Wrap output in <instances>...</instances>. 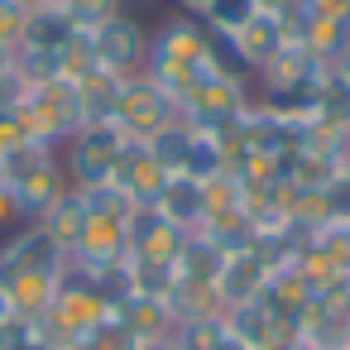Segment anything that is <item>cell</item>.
<instances>
[{
	"mask_svg": "<svg viewBox=\"0 0 350 350\" xmlns=\"http://www.w3.org/2000/svg\"><path fill=\"white\" fill-rule=\"evenodd\" d=\"M211 34L197 15L173 10L149 29V58H144V77L159 82L173 101H183L202 77H211Z\"/></svg>",
	"mask_w": 350,
	"mask_h": 350,
	"instance_id": "cell-1",
	"label": "cell"
},
{
	"mask_svg": "<svg viewBox=\"0 0 350 350\" xmlns=\"http://www.w3.org/2000/svg\"><path fill=\"white\" fill-rule=\"evenodd\" d=\"M15 116L25 120V130L49 144V149H63L82 125H87V101H82V82L72 77H49L39 87H25L15 96Z\"/></svg>",
	"mask_w": 350,
	"mask_h": 350,
	"instance_id": "cell-2",
	"label": "cell"
},
{
	"mask_svg": "<svg viewBox=\"0 0 350 350\" xmlns=\"http://www.w3.org/2000/svg\"><path fill=\"white\" fill-rule=\"evenodd\" d=\"M0 183L10 187L15 206H20V221H39L63 192H68V173H63V159L58 149L49 144H29V149H15L0 159Z\"/></svg>",
	"mask_w": 350,
	"mask_h": 350,
	"instance_id": "cell-3",
	"label": "cell"
},
{
	"mask_svg": "<svg viewBox=\"0 0 350 350\" xmlns=\"http://www.w3.org/2000/svg\"><path fill=\"white\" fill-rule=\"evenodd\" d=\"M125 149H130V139L116 130V120H87V125L58 149L63 173H68V187L82 192V187L111 183L116 168H120V159H125Z\"/></svg>",
	"mask_w": 350,
	"mask_h": 350,
	"instance_id": "cell-4",
	"label": "cell"
},
{
	"mask_svg": "<svg viewBox=\"0 0 350 350\" xmlns=\"http://www.w3.org/2000/svg\"><path fill=\"white\" fill-rule=\"evenodd\" d=\"M111 120H116V130L130 139V144H149L154 135H163L173 120H183L178 116V101L159 87V82H149L144 72H135V77H125L120 82V96H116V106H111Z\"/></svg>",
	"mask_w": 350,
	"mask_h": 350,
	"instance_id": "cell-5",
	"label": "cell"
},
{
	"mask_svg": "<svg viewBox=\"0 0 350 350\" xmlns=\"http://www.w3.org/2000/svg\"><path fill=\"white\" fill-rule=\"evenodd\" d=\"M87 44H92V58L101 72L135 77V72H144V58H149V25L120 5L116 15H106L101 25L87 29Z\"/></svg>",
	"mask_w": 350,
	"mask_h": 350,
	"instance_id": "cell-6",
	"label": "cell"
},
{
	"mask_svg": "<svg viewBox=\"0 0 350 350\" xmlns=\"http://www.w3.org/2000/svg\"><path fill=\"white\" fill-rule=\"evenodd\" d=\"M63 269H68V254L39 221H25L10 235H0V283L20 273H63Z\"/></svg>",
	"mask_w": 350,
	"mask_h": 350,
	"instance_id": "cell-7",
	"label": "cell"
},
{
	"mask_svg": "<svg viewBox=\"0 0 350 350\" xmlns=\"http://www.w3.org/2000/svg\"><path fill=\"white\" fill-rule=\"evenodd\" d=\"M226 331L245 345V350H278L297 336V326L269 302V297H254V302H240V307H226L221 312Z\"/></svg>",
	"mask_w": 350,
	"mask_h": 350,
	"instance_id": "cell-8",
	"label": "cell"
},
{
	"mask_svg": "<svg viewBox=\"0 0 350 350\" xmlns=\"http://www.w3.org/2000/svg\"><path fill=\"white\" fill-rule=\"evenodd\" d=\"M269 264H273V259L259 254V250H235V254H226L221 269H216V283H211L221 312L264 297V288H269Z\"/></svg>",
	"mask_w": 350,
	"mask_h": 350,
	"instance_id": "cell-9",
	"label": "cell"
},
{
	"mask_svg": "<svg viewBox=\"0 0 350 350\" xmlns=\"http://www.w3.org/2000/svg\"><path fill=\"white\" fill-rule=\"evenodd\" d=\"M230 44H235V53H240V63H245V72L254 77L259 68H269L293 39H288V29H283V20H273L269 10H259L250 25H240L235 34H230Z\"/></svg>",
	"mask_w": 350,
	"mask_h": 350,
	"instance_id": "cell-10",
	"label": "cell"
},
{
	"mask_svg": "<svg viewBox=\"0 0 350 350\" xmlns=\"http://www.w3.org/2000/svg\"><path fill=\"white\" fill-rule=\"evenodd\" d=\"M187 230H178L173 221H163L154 206H139L130 216V254H144V259H168L178 264V254L187 250Z\"/></svg>",
	"mask_w": 350,
	"mask_h": 350,
	"instance_id": "cell-11",
	"label": "cell"
},
{
	"mask_svg": "<svg viewBox=\"0 0 350 350\" xmlns=\"http://www.w3.org/2000/svg\"><path fill=\"white\" fill-rule=\"evenodd\" d=\"M168 178H173V173H168V168H163V163H159V159L144 149V144H130L111 183H116V187H120V192H125L135 206H154Z\"/></svg>",
	"mask_w": 350,
	"mask_h": 350,
	"instance_id": "cell-12",
	"label": "cell"
},
{
	"mask_svg": "<svg viewBox=\"0 0 350 350\" xmlns=\"http://www.w3.org/2000/svg\"><path fill=\"white\" fill-rule=\"evenodd\" d=\"M154 211H159L163 221H173L178 230L202 235V226H206V197H202V183H192V178L173 173V178L163 183V192H159Z\"/></svg>",
	"mask_w": 350,
	"mask_h": 350,
	"instance_id": "cell-13",
	"label": "cell"
},
{
	"mask_svg": "<svg viewBox=\"0 0 350 350\" xmlns=\"http://www.w3.org/2000/svg\"><path fill=\"white\" fill-rule=\"evenodd\" d=\"M226 168H230V144H226L221 135H211V130H197V125H192L178 173H183V178H192V183H211V178H221Z\"/></svg>",
	"mask_w": 350,
	"mask_h": 350,
	"instance_id": "cell-14",
	"label": "cell"
},
{
	"mask_svg": "<svg viewBox=\"0 0 350 350\" xmlns=\"http://www.w3.org/2000/svg\"><path fill=\"white\" fill-rule=\"evenodd\" d=\"M116 317L135 340H168L178 331V317H173V307L163 297H130Z\"/></svg>",
	"mask_w": 350,
	"mask_h": 350,
	"instance_id": "cell-15",
	"label": "cell"
},
{
	"mask_svg": "<svg viewBox=\"0 0 350 350\" xmlns=\"http://www.w3.org/2000/svg\"><path fill=\"white\" fill-rule=\"evenodd\" d=\"M82 34V25H72V15H63L58 5H39V10H29V20H25V49H49V53H63L72 39ZM15 44V49H20Z\"/></svg>",
	"mask_w": 350,
	"mask_h": 350,
	"instance_id": "cell-16",
	"label": "cell"
},
{
	"mask_svg": "<svg viewBox=\"0 0 350 350\" xmlns=\"http://www.w3.org/2000/svg\"><path fill=\"white\" fill-rule=\"evenodd\" d=\"M39 226L63 245V254H72L77 250V240H82V230H87V202H82V192L77 187H68L44 216H39Z\"/></svg>",
	"mask_w": 350,
	"mask_h": 350,
	"instance_id": "cell-17",
	"label": "cell"
},
{
	"mask_svg": "<svg viewBox=\"0 0 350 350\" xmlns=\"http://www.w3.org/2000/svg\"><path fill=\"white\" fill-rule=\"evenodd\" d=\"M63 273H68V269H63ZM63 273H20V278H5L10 307H15L20 317H44L49 302H53V293H58V283H63Z\"/></svg>",
	"mask_w": 350,
	"mask_h": 350,
	"instance_id": "cell-18",
	"label": "cell"
},
{
	"mask_svg": "<svg viewBox=\"0 0 350 350\" xmlns=\"http://www.w3.org/2000/svg\"><path fill=\"white\" fill-rule=\"evenodd\" d=\"M82 202H87V216H96V221H125L130 226V216L139 211L116 183H101V187H82Z\"/></svg>",
	"mask_w": 350,
	"mask_h": 350,
	"instance_id": "cell-19",
	"label": "cell"
},
{
	"mask_svg": "<svg viewBox=\"0 0 350 350\" xmlns=\"http://www.w3.org/2000/svg\"><path fill=\"white\" fill-rule=\"evenodd\" d=\"M0 350H58L44 331V317H10L5 326H0Z\"/></svg>",
	"mask_w": 350,
	"mask_h": 350,
	"instance_id": "cell-20",
	"label": "cell"
},
{
	"mask_svg": "<svg viewBox=\"0 0 350 350\" xmlns=\"http://www.w3.org/2000/svg\"><path fill=\"white\" fill-rule=\"evenodd\" d=\"M259 15V0H211V5L197 15L211 34H235L240 25H250Z\"/></svg>",
	"mask_w": 350,
	"mask_h": 350,
	"instance_id": "cell-21",
	"label": "cell"
},
{
	"mask_svg": "<svg viewBox=\"0 0 350 350\" xmlns=\"http://www.w3.org/2000/svg\"><path fill=\"white\" fill-rule=\"evenodd\" d=\"M53 5H58L63 15H72V25L92 29V25H101L106 15H116L125 0H53Z\"/></svg>",
	"mask_w": 350,
	"mask_h": 350,
	"instance_id": "cell-22",
	"label": "cell"
},
{
	"mask_svg": "<svg viewBox=\"0 0 350 350\" xmlns=\"http://www.w3.org/2000/svg\"><path fill=\"white\" fill-rule=\"evenodd\" d=\"M25 20H29V10H20L15 0H0V44L5 49H15L25 39Z\"/></svg>",
	"mask_w": 350,
	"mask_h": 350,
	"instance_id": "cell-23",
	"label": "cell"
},
{
	"mask_svg": "<svg viewBox=\"0 0 350 350\" xmlns=\"http://www.w3.org/2000/svg\"><path fill=\"white\" fill-rule=\"evenodd\" d=\"M0 96H5L10 106H15V96H20V82H15V49H5V44H0Z\"/></svg>",
	"mask_w": 350,
	"mask_h": 350,
	"instance_id": "cell-24",
	"label": "cell"
},
{
	"mask_svg": "<svg viewBox=\"0 0 350 350\" xmlns=\"http://www.w3.org/2000/svg\"><path fill=\"white\" fill-rule=\"evenodd\" d=\"M15 226H25L20 221V206H15V197H10V187L0 183V235H10Z\"/></svg>",
	"mask_w": 350,
	"mask_h": 350,
	"instance_id": "cell-25",
	"label": "cell"
},
{
	"mask_svg": "<svg viewBox=\"0 0 350 350\" xmlns=\"http://www.w3.org/2000/svg\"><path fill=\"white\" fill-rule=\"evenodd\" d=\"M326 68H331V72H336V77H340V82L350 87V44H345V49L336 53V63H326Z\"/></svg>",
	"mask_w": 350,
	"mask_h": 350,
	"instance_id": "cell-26",
	"label": "cell"
},
{
	"mask_svg": "<svg viewBox=\"0 0 350 350\" xmlns=\"http://www.w3.org/2000/svg\"><path fill=\"white\" fill-rule=\"evenodd\" d=\"M211 0H173V10H187V15H202Z\"/></svg>",
	"mask_w": 350,
	"mask_h": 350,
	"instance_id": "cell-27",
	"label": "cell"
},
{
	"mask_svg": "<svg viewBox=\"0 0 350 350\" xmlns=\"http://www.w3.org/2000/svg\"><path fill=\"white\" fill-rule=\"evenodd\" d=\"M15 317V307H10V293H5V283H0V326H5Z\"/></svg>",
	"mask_w": 350,
	"mask_h": 350,
	"instance_id": "cell-28",
	"label": "cell"
},
{
	"mask_svg": "<svg viewBox=\"0 0 350 350\" xmlns=\"http://www.w3.org/2000/svg\"><path fill=\"white\" fill-rule=\"evenodd\" d=\"M135 350H178V345H173V336H168V340H139Z\"/></svg>",
	"mask_w": 350,
	"mask_h": 350,
	"instance_id": "cell-29",
	"label": "cell"
},
{
	"mask_svg": "<svg viewBox=\"0 0 350 350\" xmlns=\"http://www.w3.org/2000/svg\"><path fill=\"white\" fill-rule=\"evenodd\" d=\"M20 10H39V5H53V0H15Z\"/></svg>",
	"mask_w": 350,
	"mask_h": 350,
	"instance_id": "cell-30",
	"label": "cell"
},
{
	"mask_svg": "<svg viewBox=\"0 0 350 350\" xmlns=\"http://www.w3.org/2000/svg\"><path fill=\"white\" fill-rule=\"evenodd\" d=\"M340 230H345V240H350V211H345V216H340Z\"/></svg>",
	"mask_w": 350,
	"mask_h": 350,
	"instance_id": "cell-31",
	"label": "cell"
},
{
	"mask_svg": "<svg viewBox=\"0 0 350 350\" xmlns=\"http://www.w3.org/2000/svg\"><path fill=\"white\" fill-rule=\"evenodd\" d=\"M135 5H144V0H125V10H135Z\"/></svg>",
	"mask_w": 350,
	"mask_h": 350,
	"instance_id": "cell-32",
	"label": "cell"
}]
</instances>
